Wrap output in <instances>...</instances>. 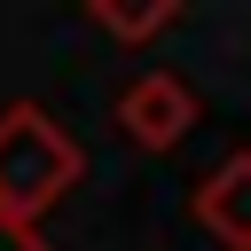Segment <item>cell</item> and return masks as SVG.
Returning a JSON list of instances; mask_svg holds the SVG:
<instances>
[{
  "label": "cell",
  "mask_w": 251,
  "mask_h": 251,
  "mask_svg": "<svg viewBox=\"0 0 251 251\" xmlns=\"http://www.w3.org/2000/svg\"><path fill=\"white\" fill-rule=\"evenodd\" d=\"M78 141L55 126V110L39 102H8L0 110V227H31L78 188Z\"/></svg>",
  "instance_id": "cell-1"
},
{
  "label": "cell",
  "mask_w": 251,
  "mask_h": 251,
  "mask_svg": "<svg viewBox=\"0 0 251 251\" xmlns=\"http://www.w3.org/2000/svg\"><path fill=\"white\" fill-rule=\"evenodd\" d=\"M118 133L133 141V149H173V141H188V126H196V86L180 78V71H141V78H126L118 86Z\"/></svg>",
  "instance_id": "cell-2"
},
{
  "label": "cell",
  "mask_w": 251,
  "mask_h": 251,
  "mask_svg": "<svg viewBox=\"0 0 251 251\" xmlns=\"http://www.w3.org/2000/svg\"><path fill=\"white\" fill-rule=\"evenodd\" d=\"M188 220H196L220 251H251V149L220 157V165L188 188Z\"/></svg>",
  "instance_id": "cell-3"
},
{
  "label": "cell",
  "mask_w": 251,
  "mask_h": 251,
  "mask_svg": "<svg viewBox=\"0 0 251 251\" xmlns=\"http://www.w3.org/2000/svg\"><path fill=\"white\" fill-rule=\"evenodd\" d=\"M86 24L133 47V39H157V31H173V24H180V0H149V8H126V0H86Z\"/></svg>",
  "instance_id": "cell-4"
},
{
  "label": "cell",
  "mask_w": 251,
  "mask_h": 251,
  "mask_svg": "<svg viewBox=\"0 0 251 251\" xmlns=\"http://www.w3.org/2000/svg\"><path fill=\"white\" fill-rule=\"evenodd\" d=\"M0 251H47V235H31V227H0Z\"/></svg>",
  "instance_id": "cell-5"
}]
</instances>
